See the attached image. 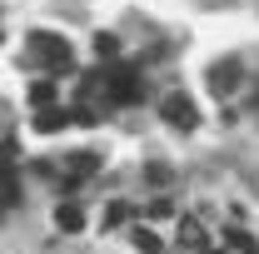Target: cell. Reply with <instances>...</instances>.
<instances>
[{
	"label": "cell",
	"instance_id": "obj_1",
	"mask_svg": "<svg viewBox=\"0 0 259 254\" xmlns=\"http://www.w3.org/2000/svg\"><path fill=\"white\" fill-rule=\"evenodd\" d=\"M85 90H100L110 105H135V100L145 95L135 65H100L95 75H85Z\"/></svg>",
	"mask_w": 259,
	"mask_h": 254
},
{
	"label": "cell",
	"instance_id": "obj_2",
	"mask_svg": "<svg viewBox=\"0 0 259 254\" xmlns=\"http://www.w3.org/2000/svg\"><path fill=\"white\" fill-rule=\"evenodd\" d=\"M30 55H35V65L50 70V75H70V70H75V50L65 45L60 35H50V30L30 35Z\"/></svg>",
	"mask_w": 259,
	"mask_h": 254
},
{
	"label": "cell",
	"instance_id": "obj_3",
	"mask_svg": "<svg viewBox=\"0 0 259 254\" xmlns=\"http://www.w3.org/2000/svg\"><path fill=\"white\" fill-rule=\"evenodd\" d=\"M100 175V155H90V150H80V155H65V164H60V190L65 194H75L85 180H95Z\"/></svg>",
	"mask_w": 259,
	"mask_h": 254
},
{
	"label": "cell",
	"instance_id": "obj_4",
	"mask_svg": "<svg viewBox=\"0 0 259 254\" xmlns=\"http://www.w3.org/2000/svg\"><path fill=\"white\" fill-rule=\"evenodd\" d=\"M160 115H164L175 130H194V125H199V110H194V100H190V95H180V90L160 100Z\"/></svg>",
	"mask_w": 259,
	"mask_h": 254
},
{
	"label": "cell",
	"instance_id": "obj_5",
	"mask_svg": "<svg viewBox=\"0 0 259 254\" xmlns=\"http://www.w3.org/2000/svg\"><path fill=\"white\" fill-rule=\"evenodd\" d=\"M239 80H244V70H239V60H220L214 70H209V90H214V95H229V90H234Z\"/></svg>",
	"mask_w": 259,
	"mask_h": 254
},
{
	"label": "cell",
	"instance_id": "obj_6",
	"mask_svg": "<svg viewBox=\"0 0 259 254\" xmlns=\"http://www.w3.org/2000/svg\"><path fill=\"white\" fill-rule=\"evenodd\" d=\"M180 244H185V249H214V244H209V234H204V224H199V215H185V220H180Z\"/></svg>",
	"mask_w": 259,
	"mask_h": 254
},
{
	"label": "cell",
	"instance_id": "obj_7",
	"mask_svg": "<svg viewBox=\"0 0 259 254\" xmlns=\"http://www.w3.org/2000/svg\"><path fill=\"white\" fill-rule=\"evenodd\" d=\"M55 224H60L65 234H80V229H85V215H80V204H70V199H65V204H55Z\"/></svg>",
	"mask_w": 259,
	"mask_h": 254
},
{
	"label": "cell",
	"instance_id": "obj_8",
	"mask_svg": "<svg viewBox=\"0 0 259 254\" xmlns=\"http://www.w3.org/2000/svg\"><path fill=\"white\" fill-rule=\"evenodd\" d=\"M70 125V110H40V115H35V130H40V135H55V130H65Z\"/></svg>",
	"mask_w": 259,
	"mask_h": 254
},
{
	"label": "cell",
	"instance_id": "obj_9",
	"mask_svg": "<svg viewBox=\"0 0 259 254\" xmlns=\"http://www.w3.org/2000/svg\"><path fill=\"white\" fill-rule=\"evenodd\" d=\"M30 105L35 110H50V105H55V85H50V80H35L30 85Z\"/></svg>",
	"mask_w": 259,
	"mask_h": 254
},
{
	"label": "cell",
	"instance_id": "obj_10",
	"mask_svg": "<svg viewBox=\"0 0 259 254\" xmlns=\"http://www.w3.org/2000/svg\"><path fill=\"white\" fill-rule=\"evenodd\" d=\"M135 249H145V254H160V234H155V229H135Z\"/></svg>",
	"mask_w": 259,
	"mask_h": 254
},
{
	"label": "cell",
	"instance_id": "obj_11",
	"mask_svg": "<svg viewBox=\"0 0 259 254\" xmlns=\"http://www.w3.org/2000/svg\"><path fill=\"white\" fill-rule=\"evenodd\" d=\"M125 220H130V204H125V199H115V204L105 209V224H125Z\"/></svg>",
	"mask_w": 259,
	"mask_h": 254
},
{
	"label": "cell",
	"instance_id": "obj_12",
	"mask_svg": "<svg viewBox=\"0 0 259 254\" xmlns=\"http://www.w3.org/2000/svg\"><path fill=\"white\" fill-rule=\"evenodd\" d=\"M115 50H120L115 35H95V55H115Z\"/></svg>",
	"mask_w": 259,
	"mask_h": 254
},
{
	"label": "cell",
	"instance_id": "obj_13",
	"mask_svg": "<svg viewBox=\"0 0 259 254\" xmlns=\"http://www.w3.org/2000/svg\"><path fill=\"white\" fill-rule=\"evenodd\" d=\"M145 175H150V185H160V190H164V185H169V164H150Z\"/></svg>",
	"mask_w": 259,
	"mask_h": 254
},
{
	"label": "cell",
	"instance_id": "obj_14",
	"mask_svg": "<svg viewBox=\"0 0 259 254\" xmlns=\"http://www.w3.org/2000/svg\"><path fill=\"white\" fill-rule=\"evenodd\" d=\"M150 215H155V220H164V215H175V204H169V199H155V204H150Z\"/></svg>",
	"mask_w": 259,
	"mask_h": 254
}]
</instances>
